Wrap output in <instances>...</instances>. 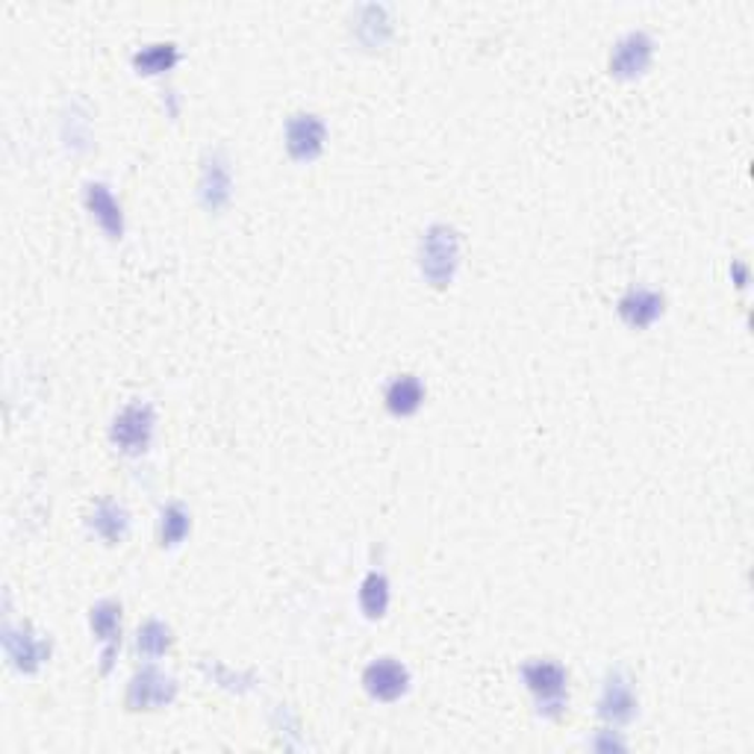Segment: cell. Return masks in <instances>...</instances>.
Returning a JSON list of instances; mask_svg holds the SVG:
<instances>
[{"mask_svg":"<svg viewBox=\"0 0 754 754\" xmlns=\"http://www.w3.org/2000/svg\"><path fill=\"white\" fill-rule=\"evenodd\" d=\"M460 266V236L452 225H430L421 234L419 242V269L421 277L436 289L452 286L454 275Z\"/></svg>","mask_w":754,"mask_h":754,"instance_id":"1","label":"cell"},{"mask_svg":"<svg viewBox=\"0 0 754 754\" xmlns=\"http://www.w3.org/2000/svg\"><path fill=\"white\" fill-rule=\"evenodd\" d=\"M522 681L525 687L537 696L539 713L557 720L566 711V684H569V672L563 669L560 663L554 661H530L522 666Z\"/></svg>","mask_w":754,"mask_h":754,"instance_id":"2","label":"cell"},{"mask_svg":"<svg viewBox=\"0 0 754 754\" xmlns=\"http://www.w3.org/2000/svg\"><path fill=\"white\" fill-rule=\"evenodd\" d=\"M153 428H157V410L148 401H133L112 419L109 439L118 452L142 454L151 445Z\"/></svg>","mask_w":754,"mask_h":754,"instance_id":"3","label":"cell"},{"mask_svg":"<svg viewBox=\"0 0 754 754\" xmlns=\"http://www.w3.org/2000/svg\"><path fill=\"white\" fill-rule=\"evenodd\" d=\"M177 698V684L171 675L157 666H142L127 684V707L130 711H160Z\"/></svg>","mask_w":754,"mask_h":754,"instance_id":"4","label":"cell"},{"mask_svg":"<svg viewBox=\"0 0 754 754\" xmlns=\"http://www.w3.org/2000/svg\"><path fill=\"white\" fill-rule=\"evenodd\" d=\"M363 687L377 702H398L410 689V672L395 657H377L363 672Z\"/></svg>","mask_w":754,"mask_h":754,"instance_id":"5","label":"cell"},{"mask_svg":"<svg viewBox=\"0 0 754 754\" xmlns=\"http://www.w3.org/2000/svg\"><path fill=\"white\" fill-rule=\"evenodd\" d=\"M230 192H234V175H230V160L225 157V151H207L201 160V180H198V195H201V204L210 212H218L221 207H227L230 201Z\"/></svg>","mask_w":754,"mask_h":754,"instance_id":"6","label":"cell"},{"mask_svg":"<svg viewBox=\"0 0 754 754\" xmlns=\"http://www.w3.org/2000/svg\"><path fill=\"white\" fill-rule=\"evenodd\" d=\"M327 142V125L316 112H295L286 121V151L292 153L295 160H316L325 151Z\"/></svg>","mask_w":754,"mask_h":754,"instance_id":"7","label":"cell"},{"mask_svg":"<svg viewBox=\"0 0 754 754\" xmlns=\"http://www.w3.org/2000/svg\"><path fill=\"white\" fill-rule=\"evenodd\" d=\"M652 53H654V42L652 36L646 30H631L619 39V42L613 44L611 51V75L616 77H639L652 66Z\"/></svg>","mask_w":754,"mask_h":754,"instance_id":"8","label":"cell"},{"mask_svg":"<svg viewBox=\"0 0 754 754\" xmlns=\"http://www.w3.org/2000/svg\"><path fill=\"white\" fill-rule=\"evenodd\" d=\"M598 713L611 725H625L637 716V696H634V687H631V678L625 672L607 675L602 698H598Z\"/></svg>","mask_w":754,"mask_h":754,"instance_id":"9","label":"cell"},{"mask_svg":"<svg viewBox=\"0 0 754 754\" xmlns=\"http://www.w3.org/2000/svg\"><path fill=\"white\" fill-rule=\"evenodd\" d=\"M89 625H92L95 637L101 639V672L107 675L116 663L118 646H121V604L118 602H101L95 604L89 613Z\"/></svg>","mask_w":754,"mask_h":754,"instance_id":"10","label":"cell"},{"mask_svg":"<svg viewBox=\"0 0 754 754\" xmlns=\"http://www.w3.org/2000/svg\"><path fill=\"white\" fill-rule=\"evenodd\" d=\"M7 657L18 672H36L51 657V643L30 628H7Z\"/></svg>","mask_w":754,"mask_h":754,"instance_id":"11","label":"cell"},{"mask_svg":"<svg viewBox=\"0 0 754 754\" xmlns=\"http://www.w3.org/2000/svg\"><path fill=\"white\" fill-rule=\"evenodd\" d=\"M86 207H89L95 221L103 227V234L112 236V239L125 236V212H121V204L116 201V195L107 183L86 186Z\"/></svg>","mask_w":754,"mask_h":754,"instance_id":"12","label":"cell"},{"mask_svg":"<svg viewBox=\"0 0 754 754\" xmlns=\"http://www.w3.org/2000/svg\"><path fill=\"white\" fill-rule=\"evenodd\" d=\"M663 295L654 292V289H643V286H634L628 292L619 298V316L622 321H628L631 327H648L663 316Z\"/></svg>","mask_w":754,"mask_h":754,"instance_id":"13","label":"cell"},{"mask_svg":"<svg viewBox=\"0 0 754 754\" xmlns=\"http://www.w3.org/2000/svg\"><path fill=\"white\" fill-rule=\"evenodd\" d=\"M89 528L103 539V543L116 545L127 537V530H130V513H127L125 504L118 502H103L95 504L92 516H89Z\"/></svg>","mask_w":754,"mask_h":754,"instance_id":"14","label":"cell"},{"mask_svg":"<svg viewBox=\"0 0 754 754\" xmlns=\"http://www.w3.org/2000/svg\"><path fill=\"white\" fill-rule=\"evenodd\" d=\"M384 401L393 416H413L425 404V384L416 375H398L386 386Z\"/></svg>","mask_w":754,"mask_h":754,"instance_id":"15","label":"cell"},{"mask_svg":"<svg viewBox=\"0 0 754 754\" xmlns=\"http://www.w3.org/2000/svg\"><path fill=\"white\" fill-rule=\"evenodd\" d=\"M393 33V18H389V9L380 7V3H369V7L357 9V36H360L363 44H384Z\"/></svg>","mask_w":754,"mask_h":754,"instance_id":"16","label":"cell"},{"mask_svg":"<svg viewBox=\"0 0 754 754\" xmlns=\"http://www.w3.org/2000/svg\"><path fill=\"white\" fill-rule=\"evenodd\" d=\"M180 62V48L175 42L145 44L133 53V66L139 75H166Z\"/></svg>","mask_w":754,"mask_h":754,"instance_id":"17","label":"cell"},{"mask_svg":"<svg viewBox=\"0 0 754 754\" xmlns=\"http://www.w3.org/2000/svg\"><path fill=\"white\" fill-rule=\"evenodd\" d=\"M157 530H160L162 548H175V545L183 543L186 534L192 530V513L186 510L180 502L166 504L160 510V525H157Z\"/></svg>","mask_w":754,"mask_h":754,"instance_id":"18","label":"cell"},{"mask_svg":"<svg viewBox=\"0 0 754 754\" xmlns=\"http://www.w3.org/2000/svg\"><path fill=\"white\" fill-rule=\"evenodd\" d=\"M360 607L369 619H384L389 611V581L384 572L371 569L360 584Z\"/></svg>","mask_w":754,"mask_h":754,"instance_id":"19","label":"cell"},{"mask_svg":"<svg viewBox=\"0 0 754 754\" xmlns=\"http://www.w3.org/2000/svg\"><path fill=\"white\" fill-rule=\"evenodd\" d=\"M171 643H175V634H171V628L160 619H148L142 628L136 631V652L142 654L145 661H157V657H162V654L171 648Z\"/></svg>","mask_w":754,"mask_h":754,"instance_id":"20","label":"cell"},{"mask_svg":"<svg viewBox=\"0 0 754 754\" xmlns=\"http://www.w3.org/2000/svg\"><path fill=\"white\" fill-rule=\"evenodd\" d=\"M731 275H734V286H740V289H746V284H748L746 262H731Z\"/></svg>","mask_w":754,"mask_h":754,"instance_id":"21","label":"cell"}]
</instances>
